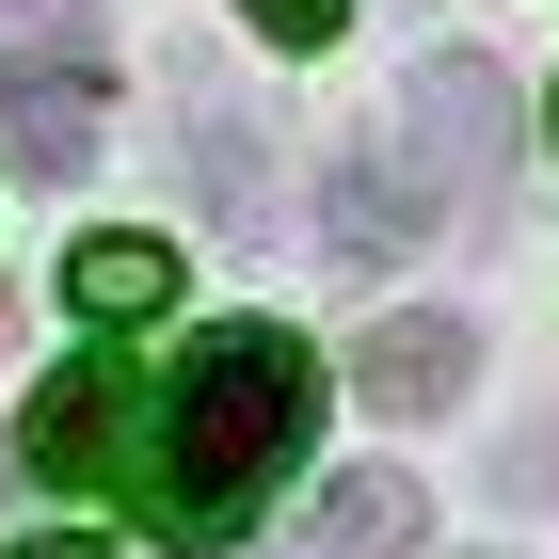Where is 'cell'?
I'll list each match as a JSON object with an SVG mask.
<instances>
[{"label":"cell","instance_id":"cell-9","mask_svg":"<svg viewBox=\"0 0 559 559\" xmlns=\"http://www.w3.org/2000/svg\"><path fill=\"white\" fill-rule=\"evenodd\" d=\"M240 16H257V48H336L352 0H240Z\"/></svg>","mask_w":559,"mask_h":559},{"label":"cell","instance_id":"cell-3","mask_svg":"<svg viewBox=\"0 0 559 559\" xmlns=\"http://www.w3.org/2000/svg\"><path fill=\"white\" fill-rule=\"evenodd\" d=\"M129 448H144V400H129V368L96 352V368H64V384H33V416H16V464L48 479V496H112L129 479Z\"/></svg>","mask_w":559,"mask_h":559},{"label":"cell","instance_id":"cell-8","mask_svg":"<svg viewBox=\"0 0 559 559\" xmlns=\"http://www.w3.org/2000/svg\"><path fill=\"white\" fill-rule=\"evenodd\" d=\"M64 304H81L96 336H144L176 304V240H81V257H64Z\"/></svg>","mask_w":559,"mask_h":559},{"label":"cell","instance_id":"cell-2","mask_svg":"<svg viewBox=\"0 0 559 559\" xmlns=\"http://www.w3.org/2000/svg\"><path fill=\"white\" fill-rule=\"evenodd\" d=\"M0 160L16 176H81L96 160V112H112V33L96 0H0Z\"/></svg>","mask_w":559,"mask_h":559},{"label":"cell","instance_id":"cell-10","mask_svg":"<svg viewBox=\"0 0 559 559\" xmlns=\"http://www.w3.org/2000/svg\"><path fill=\"white\" fill-rule=\"evenodd\" d=\"M16 559H112V544H81V527H48V544H16Z\"/></svg>","mask_w":559,"mask_h":559},{"label":"cell","instance_id":"cell-4","mask_svg":"<svg viewBox=\"0 0 559 559\" xmlns=\"http://www.w3.org/2000/svg\"><path fill=\"white\" fill-rule=\"evenodd\" d=\"M479 384V336L448 320V304H400V320H368V352H352V400L384 431H416V416H448V400Z\"/></svg>","mask_w":559,"mask_h":559},{"label":"cell","instance_id":"cell-5","mask_svg":"<svg viewBox=\"0 0 559 559\" xmlns=\"http://www.w3.org/2000/svg\"><path fill=\"white\" fill-rule=\"evenodd\" d=\"M400 176H416L400 144H336V192H320V224H336V257H352V272H400V257L431 240V192H400Z\"/></svg>","mask_w":559,"mask_h":559},{"label":"cell","instance_id":"cell-7","mask_svg":"<svg viewBox=\"0 0 559 559\" xmlns=\"http://www.w3.org/2000/svg\"><path fill=\"white\" fill-rule=\"evenodd\" d=\"M416 527H431L416 479H400V464H352L336 496L304 512V544H288V559H416Z\"/></svg>","mask_w":559,"mask_h":559},{"label":"cell","instance_id":"cell-1","mask_svg":"<svg viewBox=\"0 0 559 559\" xmlns=\"http://www.w3.org/2000/svg\"><path fill=\"white\" fill-rule=\"evenodd\" d=\"M144 431H160L144 512H160L176 544H224V527L304 464V431H320V352H304L288 320H224V336L176 352V384H160Z\"/></svg>","mask_w":559,"mask_h":559},{"label":"cell","instance_id":"cell-6","mask_svg":"<svg viewBox=\"0 0 559 559\" xmlns=\"http://www.w3.org/2000/svg\"><path fill=\"white\" fill-rule=\"evenodd\" d=\"M416 129L448 144V176H512V81L479 48H431L416 64Z\"/></svg>","mask_w":559,"mask_h":559}]
</instances>
